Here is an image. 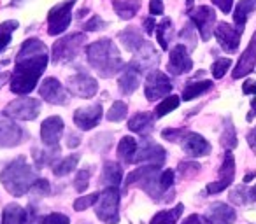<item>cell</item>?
Masks as SVG:
<instances>
[{"label": "cell", "instance_id": "cell-54", "mask_svg": "<svg viewBox=\"0 0 256 224\" xmlns=\"http://www.w3.org/2000/svg\"><path fill=\"white\" fill-rule=\"evenodd\" d=\"M154 28H156V23H154L153 18H146V19H144V30H146V33H153Z\"/></svg>", "mask_w": 256, "mask_h": 224}, {"label": "cell", "instance_id": "cell-20", "mask_svg": "<svg viewBox=\"0 0 256 224\" xmlns=\"http://www.w3.org/2000/svg\"><path fill=\"white\" fill-rule=\"evenodd\" d=\"M254 67H256V33L251 37L249 46L246 47L244 53L240 54V60H238V63H237V67H235L232 77L234 79L244 77V75L251 74V72L254 70Z\"/></svg>", "mask_w": 256, "mask_h": 224}, {"label": "cell", "instance_id": "cell-57", "mask_svg": "<svg viewBox=\"0 0 256 224\" xmlns=\"http://www.w3.org/2000/svg\"><path fill=\"white\" fill-rule=\"evenodd\" d=\"M9 77H11V75H9L8 72H2V74H0V88H2V86H4L6 82H8Z\"/></svg>", "mask_w": 256, "mask_h": 224}, {"label": "cell", "instance_id": "cell-55", "mask_svg": "<svg viewBox=\"0 0 256 224\" xmlns=\"http://www.w3.org/2000/svg\"><path fill=\"white\" fill-rule=\"evenodd\" d=\"M79 144H81V139H79L78 135H72L70 133V135H68V140H67V146L72 149V147H78Z\"/></svg>", "mask_w": 256, "mask_h": 224}, {"label": "cell", "instance_id": "cell-34", "mask_svg": "<svg viewBox=\"0 0 256 224\" xmlns=\"http://www.w3.org/2000/svg\"><path fill=\"white\" fill-rule=\"evenodd\" d=\"M78 163H79V154H70V156H67L65 160H62L60 163L54 165L53 174L56 175V177H64V175H68L76 167H78Z\"/></svg>", "mask_w": 256, "mask_h": 224}, {"label": "cell", "instance_id": "cell-44", "mask_svg": "<svg viewBox=\"0 0 256 224\" xmlns=\"http://www.w3.org/2000/svg\"><path fill=\"white\" fill-rule=\"evenodd\" d=\"M30 191L36 193V195H39V196L50 195V182H48L46 179H37V181L34 182V186H32Z\"/></svg>", "mask_w": 256, "mask_h": 224}, {"label": "cell", "instance_id": "cell-6", "mask_svg": "<svg viewBox=\"0 0 256 224\" xmlns=\"http://www.w3.org/2000/svg\"><path fill=\"white\" fill-rule=\"evenodd\" d=\"M76 0H65L62 4L54 5L48 12V33L50 35H58L64 33L68 28L72 19V7H74Z\"/></svg>", "mask_w": 256, "mask_h": 224}, {"label": "cell", "instance_id": "cell-5", "mask_svg": "<svg viewBox=\"0 0 256 224\" xmlns=\"http://www.w3.org/2000/svg\"><path fill=\"white\" fill-rule=\"evenodd\" d=\"M84 42V33H70V35L58 39L53 46V61L54 63H67V61L74 60Z\"/></svg>", "mask_w": 256, "mask_h": 224}, {"label": "cell", "instance_id": "cell-8", "mask_svg": "<svg viewBox=\"0 0 256 224\" xmlns=\"http://www.w3.org/2000/svg\"><path fill=\"white\" fill-rule=\"evenodd\" d=\"M172 91V82L168 79V75H165L160 70H151L148 74L146 86H144V93H146L148 100H156L168 96Z\"/></svg>", "mask_w": 256, "mask_h": 224}, {"label": "cell", "instance_id": "cell-16", "mask_svg": "<svg viewBox=\"0 0 256 224\" xmlns=\"http://www.w3.org/2000/svg\"><path fill=\"white\" fill-rule=\"evenodd\" d=\"M102 103H93L90 107H82L78 109L74 114V123L81 130H92L98 125L100 118H102Z\"/></svg>", "mask_w": 256, "mask_h": 224}, {"label": "cell", "instance_id": "cell-59", "mask_svg": "<svg viewBox=\"0 0 256 224\" xmlns=\"http://www.w3.org/2000/svg\"><path fill=\"white\" fill-rule=\"evenodd\" d=\"M252 177H256V172H251V174H248V175H246V177H244V182H249Z\"/></svg>", "mask_w": 256, "mask_h": 224}, {"label": "cell", "instance_id": "cell-19", "mask_svg": "<svg viewBox=\"0 0 256 224\" xmlns=\"http://www.w3.org/2000/svg\"><path fill=\"white\" fill-rule=\"evenodd\" d=\"M181 140H182V151L192 158L207 156L210 153V149H212L210 144L202 135H198V133L186 132V135Z\"/></svg>", "mask_w": 256, "mask_h": 224}, {"label": "cell", "instance_id": "cell-58", "mask_svg": "<svg viewBox=\"0 0 256 224\" xmlns=\"http://www.w3.org/2000/svg\"><path fill=\"white\" fill-rule=\"evenodd\" d=\"M249 198H251L252 202H256V186L252 189H249Z\"/></svg>", "mask_w": 256, "mask_h": 224}, {"label": "cell", "instance_id": "cell-35", "mask_svg": "<svg viewBox=\"0 0 256 224\" xmlns=\"http://www.w3.org/2000/svg\"><path fill=\"white\" fill-rule=\"evenodd\" d=\"M18 28V21L14 19H9V21H4L0 25V53L9 46L12 39V32Z\"/></svg>", "mask_w": 256, "mask_h": 224}, {"label": "cell", "instance_id": "cell-22", "mask_svg": "<svg viewBox=\"0 0 256 224\" xmlns=\"http://www.w3.org/2000/svg\"><path fill=\"white\" fill-rule=\"evenodd\" d=\"M118 84H120V91L123 93V95H132L140 84V70L134 63H130L124 68L123 75L120 77Z\"/></svg>", "mask_w": 256, "mask_h": 224}, {"label": "cell", "instance_id": "cell-52", "mask_svg": "<svg viewBox=\"0 0 256 224\" xmlns=\"http://www.w3.org/2000/svg\"><path fill=\"white\" fill-rule=\"evenodd\" d=\"M182 224H209L206 219H204L202 216H196V214H192V216H188L184 219V223Z\"/></svg>", "mask_w": 256, "mask_h": 224}, {"label": "cell", "instance_id": "cell-40", "mask_svg": "<svg viewBox=\"0 0 256 224\" xmlns=\"http://www.w3.org/2000/svg\"><path fill=\"white\" fill-rule=\"evenodd\" d=\"M230 65H232V60L230 58H220V60H216L214 61V65H212V77L214 79H221L224 74H226V70L230 68Z\"/></svg>", "mask_w": 256, "mask_h": 224}, {"label": "cell", "instance_id": "cell-31", "mask_svg": "<svg viewBox=\"0 0 256 224\" xmlns=\"http://www.w3.org/2000/svg\"><path fill=\"white\" fill-rule=\"evenodd\" d=\"M37 54H48V47L39 39H28L23 42L22 49H20L16 58H25V56H37Z\"/></svg>", "mask_w": 256, "mask_h": 224}, {"label": "cell", "instance_id": "cell-4", "mask_svg": "<svg viewBox=\"0 0 256 224\" xmlns=\"http://www.w3.org/2000/svg\"><path fill=\"white\" fill-rule=\"evenodd\" d=\"M118 209H120V191L118 188H106L95 203L96 217L106 224H118L120 223Z\"/></svg>", "mask_w": 256, "mask_h": 224}, {"label": "cell", "instance_id": "cell-50", "mask_svg": "<svg viewBox=\"0 0 256 224\" xmlns=\"http://www.w3.org/2000/svg\"><path fill=\"white\" fill-rule=\"evenodd\" d=\"M212 4H216L224 14L232 11V4H234V0H212Z\"/></svg>", "mask_w": 256, "mask_h": 224}, {"label": "cell", "instance_id": "cell-39", "mask_svg": "<svg viewBox=\"0 0 256 224\" xmlns=\"http://www.w3.org/2000/svg\"><path fill=\"white\" fill-rule=\"evenodd\" d=\"M96 200H98V193H93V195H86V196H79V198L74 202V210L82 212V210H86L88 207L95 205Z\"/></svg>", "mask_w": 256, "mask_h": 224}, {"label": "cell", "instance_id": "cell-36", "mask_svg": "<svg viewBox=\"0 0 256 224\" xmlns=\"http://www.w3.org/2000/svg\"><path fill=\"white\" fill-rule=\"evenodd\" d=\"M126 114H128V105L124 102H121V100H118V102H114L110 105L109 112H107V119L112 123H120L126 118Z\"/></svg>", "mask_w": 256, "mask_h": 224}, {"label": "cell", "instance_id": "cell-17", "mask_svg": "<svg viewBox=\"0 0 256 224\" xmlns=\"http://www.w3.org/2000/svg\"><path fill=\"white\" fill-rule=\"evenodd\" d=\"M165 154L167 153H165V149L162 146L146 140V142L137 149L134 163H150V165H156V167H160V165L165 161Z\"/></svg>", "mask_w": 256, "mask_h": 224}, {"label": "cell", "instance_id": "cell-12", "mask_svg": "<svg viewBox=\"0 0 256 224\" xmlns=\"http://www.w3.org/2000/svg\"><path fill=\"white\" fill-rule=\"evenodd\" d=\"M22 140L23 130L6 112H0V147H14Z\"/></svg>", "mask_w": 256, "mask_h": 224}, {"label": "cell", "instance_id": "cell-51", "mask_svg": "<svg viewBox=\"0 0 256 224\" xmlns=\"http://www.w3.org/2000/svg\"><path fill=\"white\" fill-rule=\"evenodd\" d=\"M242 93L244 95H256V81H246L242 84Z\"/></svg>", "mask_w": 256, "mask_h": 224}, {"label": "cell", "instance_id": "cell-25", "mask_svg": "<svg viewBox=\"0 0 256 224\" xmlns=\"http://www.w3.org/2000/svg\"><path fill=\"white\" fill-rule=\"evenodd\" d=\"M123 179V170L118 163L114 161H106L104 163V170H102V182L107 188H118Z\"/></svg>", "mask_w": 256, "mask_h": 224}, {"label": "cell", "instance_id": "cell-14", "mask_svg": "<svg viewBox=\"0 0 256 224\" xmlns=\"http://www.w3.org/2000/svg\"><path fill=\"white\" fill-rule=\"evenodd\" d=\"M240 35L242 32L235 26L228 25V23H220V25L214 28V37L220 42V46L223 47L226 53H235L240 44Z\"/></svg>", "mask_w": 256, "mask_h": 224}, {"label": "cell", "instance_id": "cell-32", "mask_svg": "<svg viewBox=\"0 0 256 224\" xmlns=\"http://www.w3.org/2000/svg\"><path fill=\"white\" fill-rule=\"evenodd\" d=\"M156 39L160 42L162 49H168V42L172 39V21L168 18H164L156 25Z\"/></svg>", "mask_w": 256, "mask_h": 224}, {"label": "cell", "instance_id": "cell-38", "mask_svg": "<svg viewBox=\"0 0 256 224\" xmlns=\"http://www.w3.org/2000/svg\"><path fill=\"white\" fill-rule=\"evenodd\" d=\"M230 200L235 203V205H246L248 202H251L249 198V189L246 186H238L234 191L230 193Z\"/></svg>", "mask_w": 256, "mask_h": 224}, {"label": "cell", "instance_id": "cell-3", "mask_svg": "<svg viewBox=\"0 0 256 224\" xmlns=\"http://www.w3.org/2000/svg\"><path fill=\"white\" fill-rule=\"evenodd\" d=\"M0 181L12 196H23L32 189L34 182L37 181V175L32 167L26 163V158L20 156L2 170Z\"/></svg>", "mask_w": 256, "mask_h": 224}, {"label": "cell", "instance_id": "cell-2", "mask_svg": "<svg viewBox=\"0 0 256 224\" xmlns=\"http://www.w3.org/2000/svg\"><path fill=\"white\" fill-rule=\"evenodd\" d=\"M86 58L102 77H112L124 68V61L121 60L120 51L110 39H100L90 44L86 47Z\"/></svg>", "mask_w": 256, "mask_h": 224}, {"label": "cell", "instance_id": "cell-10", "mask_svg": "<svg viewBox=\"0 0 256 224\" xmlns=\"http://www.w3.org/2000/svg\"><path fill=\"white\" fill-rule=\"evenodd\" d=\"M234 179H235V160H234V154H232L230 151H226L223 163H221V167H220V172H218V181L210 182V184L207 186V193L218 195V193L224 191V189L234 182Z\"/></svg>", "mask_w": 256, "mask_h": 224}, {"label": "cell", "instance_id": "cell-49", "mask_svg": "<svg viewBox=\"0 0 256 224\" xmlns=\"http://www.w3.org/2000/svg\"><path fill=\"white\" fill-rule=\"evenodd\" d=\"M25 224H37V210L32 205L25 210Z\"/></svg>", "mask_w": 256, "mask_h": 224}, {"label": "cell", "instance_id": "cell-33", "mask_svg": "<svg viewBox=\"0 0 256 224\" xmlns=\"http://www.w3.org/2000/svg\"><path fill=\"white\" fill-rule=\"evenodd\" d=\"M179 103H181V98L176 95H168L165 96V100L162 103H158L156 109H154V118H164V116H167L168 112H172V110H176L179 107Z\"/></svg>", "mask_w": 256, "mask_h": 224}, {"label": "cell", "instance_id": "cell-1", "mask_svg": "<svg viewBox=\"0 0 256 224\" xmlns=\"http://www.w3.org/2000/svg\"><path fill=\"white\" fill-rule=\"evenodd\" d=\"M48 65V54L16 58V68L11 74V91L16 95H28L39 82Z\"/></svg>", "mask_w": 256, "mask_h": 224}, {"label": "cell", "instance_id": "cell-18", "mask_svg": "<svg viewBox=\"0 0 256 224\" xmlns=\"http://www.w3.org/2000/svg\"><path fill=\"white\" fill-rule=\"evenodd\" d=\"M193 68V61L188 56V49L182 44H178L176 47H172L170 58H168V70L174 75L186 74Z\"/></svg>", "mask_w": 256, "mask_h": 224}, {"label": "cell", "instance_id": "cell-26", "mask_svg": "<svg viewBox=\"0 0 256 224\" xmlns=\"http://www.w3.org/2000/svg\"><path fill=\"white\" fill-rule=\"evenodd\" d=\"M252 11H256V0H240V2H238L237 9H235V14H234V21L240 32L244 30L248 16L251 14Z\"/></svg>", "mask_w": 256, "mask_h": 224}, {"label": "cell", "instance_id": "cell-23", "mask_svg": "<svg viewBox=\"0 0 256 224\" xmlns=\"http://www.w3.org/2000/svg\"><path fill=\"white\" fill-rule=\"evenodd\" d=\"M154 114H150V112H139L136 114L134 118H130L128 121V128L132 130V132L139 133V135L146 137L153 132V126H154Z\"/></svg>", "mask_w": 256, "mask_h": 224}, {"label": "cell", "instance_id": "cell-7", "mask_svg": "<svg viewBox=\"0 0 256 224\" xmlns=\"http://www.w3.org/2000/svg\"><path fill=\"white\" fill-rule=\"evenodd\" d=\"M40 102L37 98H16L6 107V114L11 119H20V121H32L39 116Z\"/></svg>", "mask_w": 256, "mask_h": 224}, {"label": "cell", "instance_id": "cell-29", "mask_svg": "<svg viewBox=\"0 0 256 224\" xmlns=\"http://www.w3.org/2000/svg\"><path fill=\"white\" fill-rule=\"evenodd\" d=\"M182 209H184V205L179 203V205H176L174 209H170V210H162V212H158L156 216L151 219L150 224H178L179 217H181V214H182Z\"/></svg>", "mask_w": 256, "mask_h": 224}, {"label": "cell", "instance_id": "cell-13", "mask_svg": "<svg viewBox=\"0 0 256 224\" xmlns=\"http://www.w3.org/2000/svg\"><path fill=\"white\" fill-rule=\"evenodd\" d=\"M62 133H64V119L58 116H51V118L44 119L40 125V139L42 144L48 149H58V140H60Z\"/></svg>", "mask_w": 256, "mask_h": 224}, {"label": "cell", "instance_id": "cell-60", "mask_svg": "<svg viewBox=\"0 0 256 224\" xmlns=\"http://www.w3.org/2000/svg\"><path fill=\"white\" fill-rule=\"evenodd\" d=\"M23 0H14V2H12V5H18V4H22Z\"/></svg>", "mask_w": 256, "mask_h": 224}, {"label": "cell", "instance_id": "cell-11", "mask_svg": "<svg viewBox=\"0 0 256 224\" xmlns=\"http://www.w3.org/2000/svg\"><path fill=\"white\" fill-rule=\"evenodd\" d=\"M67 88L78 98H92L98 91V84H96L95 79L88 74H82V72L70 75L67 79Z\"/></svg>", "mask_w": 256, "mask_h": 224}, {"label": "cell", "instance_id": "cell-41", "mask_svg": "<svg viewBox=\"0 0 256 224\" xmlns=\"http://www.w3.org/2000/svg\"><path fill=\"white\" fill-rule=\"evenodd\" d=\"M90 184V170H79L74 179V188L78 193H84Z\"/></svg>", "mask_w": 256, "mask_h": 224}, {"label": "cell", "instance_id": "cell-46", "mask_svg": "<svg viewBox=\"0 0 256 224\" xmlns=\"http://www.w3.org/2000/svg\"><path fill=\"white\" fill-rule=\"evenodd\" d=\"M200 170V165L198 163H181L179 165V172L182 174V177H188L192 174H196Z\"/></svg>", "mask_w": 256, "mask_h": 224}, {"label": "cell", "instance_id": "cell-37", "mask_svg": "<svg viewBox=\"0 0 256 224\" xmlns=\"http://www.w3.org/2000/svg\"><path fill=\"white\" fill-rule=\"evenodd\" d=\"M221 146L224 149H234L237 146V133H235V126L232 125V121L228 119L226 126H224V132L221 135Z\"/></svg>", "mask_w": 256, "mask_h": 224}, {"label": "cell", "instance_id": "cell-42", "mask_svg": "<svg viewBox=\"0 0 256 224\" xmlns=\"http://www.w3.org/2000/svg\"><path fill=\"white\" fill-rule=\"evenodd\" d=\"M39 224H70V221H68V217L64 216V214L53 212V214H48V216L40 217Z\"/></svg>", "mask_w": 256, "mask_h": 224}, {"label": "cell", "instance_id": "cell-21", "mask_svg": "<svg viewBox=\"0 0 256 224\" xmlns=\"http://www.w3.org/2000/svg\"><path fill=\"white\" fill-rule=\"evenodd\" d=\"M204 219L209 224H234L235 219H237V214H235V210L230 205H226L223 202H218L209 207Z\"/></svg>", "mask_w": 256, "mask_h": 224}, {"label": "cell", "instance_id": "cell-28", "mask_svg": "<svg viewBox=\"0 0 256 224\" xmlns=\"http://www.w3.org/2000/svg\"><path fill=\"white\" fill-rule=\"evenodd\" d=\"M210 88H212V81H190L186 82L184 89H182V100H186V102L193 100Z\"/></svg>", "mask_w": 256, "mask_h": 224}, {"label": "cell", "instance_id": "cell-24", "mask_svg": "<svg viewBox=\"0 0 256 224\" xmlns=\"http://www.w3.org/2000/svg\"><path fill=\"white\" fill-rule=\"evenodd\" d=\"M137 140L134 137H123L118 144V158H120L123 163H134L137 154Z\"/></svg>", "mask_w": 256, "mask_h": 224}, {"label": "cell", "instance_id": "cell-47", "mask_svg": "<svg viewBox=\"0 0 256 224\" xmlns=\"http://www.w3.org/2000/svg\"><path fill=\"white\" fill-rule=\"evenodd\" d=\"M164 139H167V140H172V142H178V140H181V137H184L186 135V132L184 130H164Z\"/></svg>", "mask_w": 256, "mask_h": 224}, {"label": "cell", "instance_id": "cell-43", "mask_svg": "<svg viewBox=\"0 0 256 224\" xmlns=\"http://www.w3.org/2000/svg\"><path fill=\"white\" fill-rule=\"evenodd\" d=\"M172 184H174V172L168 168V170H164L160 174V189H162V193L165 195V193L172 188Z\"/></svg>", "mask_w": 256, "mask_h": 224}, {"label": "cell", "instance_id": "cell-27", "mask_svg": "<svg viewBox=\"0 0 256 224\" xmlns=\"http://www.w3.org/2000/svg\"><path fill=\"white\" fill-rule=\"evenodd\" d=\"M112 5L118 14H120V18L128 19L137 14V11L140 7V2L139 0H112Z\"/></svg>", "mask_w": 256, "mask_h": 224}, {"label": "cell", "instance_id": "cell-30", "mask_svg": "<svg viewBox=\"0 0 256 224\" xmlns=\"http://www.w3.org/2000/svg\"><path fill=\"white\" fill-rule=\"evenodd\" d=\"M2 224H25V210L18 203H9L2 212Z\"/></svg>", "mask_w": 256, "mask_h": 224}, {"label": "cell", "instance_id": "cell-48", "mask_svg": "<svg viewBox=\"0 0 256 224\" xmlns=\"http://www.w3.org/2000/svg\"><path fill=\"white\" fill-rule=\"evenodd\" d=\"M150 12L153 16L164 14V0H151L150 2Z\"/></svg>", "mask_w": 256, "mask_h": 224}, {"label": "cell", "instance_id": "cell-56", "mask_svg": "<svg viewBox=\"0 0 256 224\" xmlns=\"http://www.w3.org/2000/svg\"><path fill=\"white\" fill-rule=\"evenodd\" d=\"M252 116H256V98L251 102V114H248V121H251Z\"/></svg>", "mask_w": 256, "mask_h": 224}, {"label": "cell", "instance_id": "cell-45", "mask_svg": "<svg viewBox=\"0 0 256 224\" xmlns=\"http://www.w3.org/2000/svg\"><path fill=\"white\" fill-rule=\"evenodd\" d=\"M107 23L104 21L100 16H93L90 21H86V25H84V30H88V32H93V30H98V28H104Z\"/></svg>", "mask_w": 256, "mask_h": 224}, {"label": "cell", "instance_id": "cell-9", "mask_svg": "<svg viewBox=\"0 0 256 224\" xmlns=\"http://www.w3.org/2000/svg\"><path fill=\"white\" fill-rule=\"evenodd\" d=\"M188 14H190V19L195 23L202 40H209L210 35H212V25H214V21H216V12H214V9L209 7V5H200V7L190 9Z\"/></svg>", "mask_w": 256, "mask_h": 224}, {"label": "cell", "instance_id": "cell-53", "mask_svg": "<svg viewBox=\"0 0 256 224\" xmlns=\"http://www.w3.org/2000/svg\"><path fill=\"white\" fill-rule=\"evenodd\" d=\"M248 144H249V147H251V149L254 151V154H256V126L252 130H249V133H248Z\"/></svg>", "mask_w": 256, "mask_h": 224}, {"label": "cell", "instance_id": "cell-15", "mask_svg": "<svg viewBox=\"0 0 256 224\" xmlns=\"http://www.w3.org/2000/svg\"><path fill=\"white\" fill-rule=\"evenodd\" d=\"M39 93L46 102L53 103V105H65L67 103V91L62 86V82L54 77L44 79V82L40 84Z\"/></svg>", "mask_w": 256, "mask_h": 224}]
</instances>
